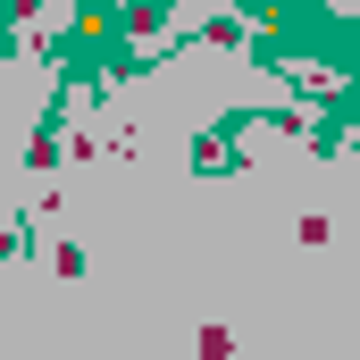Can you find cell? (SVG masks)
<instances>
[{
	"label": "cell",
	"mask_w": 360,
	"mask_h": 360,
	"mask_svg": "<svg viewBox=\"0 0 360 360\" xmlns=\"http://www.w3.org/2000/svg\"><path fill=\"white\" fill-rule=\"evenodd\" d=\"M126 17H134V34H151V25H160V17H168V0H134V8H126Z\"/></svg>",
	"instance_id": "1"
}]
</instances>
